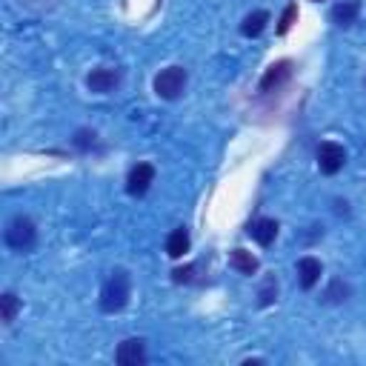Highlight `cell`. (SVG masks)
Segmentation results:
<instances>
[{
    "instance_id": "cell-1",
    "label": "cell",
    "mask_w": 366,
    "mask_h": 366,
    "mask_svg": "<svg viewBox=\"0 0 366 366\" xmlns=\"http://www.w3.org/2000/svg\"><path fill=\"white\" fill-rule=\"evenodd\" d=\"M129 298H132V281H129V275L123 269H115L109 275V281L103 283V289H100V309L109 312V315L120 312L129 303Z\"/></svg>"
},
{
    "instance_id": "cell-2",
    "label": "cell",
    "mask_w": 366,
    "mask_h": 366,
    "mask_svg": "<svg viewBox=\"0 0 366 366\" xmlns=\"http://www.w3.org/2000/svg\"><path fill=\"white\" fill-rule=\"evenodd\" d=\"M4 235H6V244L12 249H18V252H29L35 246V241H38V229H35L32 218H26V215H15L6 224V232Z\"/></svg>"
},
{
    "instance_id": "cell-3",
    "label": "cell",
    "mask_w": 366,
    "mask_h": 366,
    "mask_svg": "<svg viewBox=\"0 0 366 366\" xmlns=\"http://www.w3.org/2000/svg\"><path fill=\"white\" fill-rule=\"evenodd\" d=\"M187 80H189V75L183 66H166L155 78V92L163 100H174V98L183 95V89H187Z\"/></svg>"
},
{
    "instance_id": "cell-4",
    "label": "cell",
    "mask_w": 366,
    "mask_h": 366,
    "mask_svg": "<svg viewBox=\"0 0 366 366\" xmlns=\"http://www.w3.org/2000/svg\"><path fill=\"white\" fill-rule=\"evenodd\" d=\"M343 163H346V152H343L340 143L326 140V143L318 146V169L323 174H338L343 169Z\"/></svg>"
},
{
    "instance_id": "cell-5",
    "label": "cell",
    "mask_w": 366,
    "mask_h": 366,
    "mask_svg": "<svg viewBox=\"0 0 366 366\" xmlns=\"http://www.w3.org/2000/svg\"><path fill=\"white\" fill-rule=\"evenodd\" d=\"M152 180H155V166H152V163H137V166H132V169H129V177H126V192H129V195H135V198H140V195H146V192H149Z\"/></svg>"
},
{
    "instance_id": "cell-6",
    "label": "cell",
    "mask_w": 366,
    "mask_h": 366,
    "mask_svg": "<svg viewBox=\"0 0 366 366\" xmlns=\"http://www.w3.org/2000/svg\"><path fill=\"white\" fill-rule=\"evenodd\" d=\"M115 360H117L120 366H143V363H146V343H143L140 338L123 340V343L117 346V352H115Z\"/></svg>"
},
{
    "instance_id": "cell-7",
    "label": "cell",
    "mask_w": 366,
    "mask_h": 366,
    "mask_svg": "<svg viewBox=\"0 0 366 366\" xmlns=\"http://www.w3.org/2000/svg\"><path fill=\"white\" fill-rule=\"evenodd\" d=\"M289 78H292V61H278V63H272V66L263 72V78H261V92H263V95H266V92H275V89H281Z\"/></svg>"
},
{
    "instance_id": "cell-8",
    "label": "cell",
    "mask_w": 366,
    "mask_h": 366,
    "mask_svg": "<svg viewBox=\"0 0 366 366\" xmlns=\"http://www.w3.org/2000/svg\"><path fill=\"white\" fill-rule=\"evenodd\" d=\"M117 83H120V72H117V69H112V66L92 69V72H89V78H86V86H89L92 92H98V95L112 92Z\"/></svg>"
},
{
    "instance_id": "cell-9",
    "label": "cell",
    "mask_w": 366,
    "mask_h": 366,
    "mask_svg": "<svg viewBox=\"0 0 366 366\" xmlns=\"http://www.w3.org/2000/svg\"><path fill=\"white\" fill-rule=\"evenodd\" d=\"M246 232H249L252 241H258L261 246H272L275 238H278V221H272V218H258V221L249 224Z\"/></svg>"
},
{
    "instance_id": "cell-10",
    "label": "cell",
    "mask_w": 366,
    "mask_h": 366,
    "mask_svg": "<svg viewBox=\"0 0 366 366\" xmlns=\"http://www.w3.org/2000/svg\"><path fill=\"white\" fill-rule=\"evenodd\" d=\"M320 275H323V266L318 258H300L298 261V283L303 289H312L320 281Z\"/></svg>"
},
{
    "instance_id": "cell-11",
    "label": "cell",
    "mask_w": 366,
    "mask_h": 366,
    "mask_svg": "<svg viewBox=\"0 0 366 366\" xmlns=\"http://www.w3.org/2000/svg\"><path fill=\"white\" fill-rule=\"evenodd\" d=\"M357 15H360V0H343V4H338L335 9H332V21L338 23V26H352L355 21H357Z\"/></svg>"
},
{
    "instance_id": "cell-12",
    "label": "cell",
    "mask_w": 366,
    "mask_h": 366,
    "mask_svg": "<svg viewBox=\"0 0 366 366\" xmlns=\"http://www.w3.org/2000/svg\"><path fill=\"white\" fill-rule=\"evenodd\" d=\"M189 252V232L187 229H174L166 241V255L169 258H183Z\"/></svg>"
},
{
    "instance_id": "cell-13",
    "label": "cell",
    "mask_w": 366,
    "mask_h": 366,
    "mask_svg": "<svg viewBox=\"0 0 366 366\" xmlns=\"http://www.w3.org/2000/svg\"><path fill=\"white\" fill-rule=\"evenodd\" d=\"M266 23H269V12L258 9V12H252V15H246V18H244L241 32H244L246 38H258V35L266 29Z\"/></svg>"
},
{
    "instance_id": "cell-14",
    "label": "cell",
    "mask_w": 366,
    "mask_h": 366,
    "mask_svg": "<svg viewBox=\"0 0 366 366\" xmlns=\"http://www.w3.org/2000/svg\"><path fill=\"white\" fill-rule=\"evenodd\" d=\"M229 263H232L241 275H255V272H258V258H255L252 252H246V249H232Z\"/></svg>"
},
{
    "instance_id": "cell-15",
    "label": "cell",
    "mask_w": 366,
    "mask_h": 366,
    "mask_svg": "<svg viewBox=\"0 0 366 366\" xmlns=\"http://www.w3.org/2000/svg\"><path fill=\"white\" fill-rule=\"evenodd\" d=\"M21 312V300L12 295V292H4L0 295V318H4V323H12Z\"/></svg>"
},
{
    "instance_id": "cell-16",
    "label": "cell",
    "mask_w": 366,
    "mask_h": 366,
    "mask_svg": "<svg viewBox=\"0 0 366 366\" xmlns=\"http://www.w3.org/2000/svg\"><path fill=\"white\" fill-rule=\"evenodd\" d=\"M346 298H349V286H346L343 281H332L329 289L323 292V300H326V303H340V300H346Z\"/></svg>"
},
{
    "instance_id": "cell-17",
    "label": "cell",
    "mask_w": 366,
    "mask_h": 366,
    "mask_svg": "<svg viewBox=\"0 0 366 366\" xmlns=\"http://www.w3.org/2000/svg\"><path fill=\"white\" fill-rule=\"evenodd\" d=\"M275 298H278V281L275 278H266L263 286H261V292H258V303L261 306H269Z\"/></svg>"
},
{
    "instance_id": "cell-18",
    "label": "cell",
    "mask_w": 366,
    "mask_h": 366,
    "mask_svg": "<svg viewBox=\"0 0 366 366\" xmlns=\"http://www.w3.org/2000/svg\"><path fill=\"white\" fill-rule=\"evenodd\" d=\"M95 137H98V135H95V132H89V129H78L72 143H75L80 152H89V149L95 146Z\"/></svg>"
},
{
    "instance_id": "cell-19",
    "label": "cell",
    "mask_w": 366,
    "mask_h": 366,
    "mask_svg": "<svg viewBox=\"0 0 366 366\" xmlns=\"http://www.w3.org/2000/svg\"><path fill=\"white\" fill-rule=\"evenodd\" d=\"M295 18H298V6H295V4H289V6H286V12H283V18H281V26H278V32H281V35H286V32L292 29Z\"/></svg>"
},
{
    "instance_id": "cell-20",
    "label": "cell",
    "mask_w": 366,
    "mask_h": 366,
    "mask_svg": "<svg viewBox=\"0 0 366 366\" xmlns=\"http://www.w3.org/2000/svg\"><path fill=\"white\" fill-rule=\"evenodd\" d=\"M192 272H195L192 263H189V266H180V269L172 272V281H174V283H189V281H192Z\"/></svg>"
},
{
    "instance_id": "cell-21",
    "label": "cell",
    "mask_w": 366,
    "mask_h": 366,
    "mask_svg": "<svg viewBox=\"0 0 366 366\" xmlns=\"http://www.w3.org/2000/svg\"><path fill=\"white\" fill-rule=\"evenodd\" d=\"M318 4H320V0H318Z\"/></svg>"
}]
</instances>
